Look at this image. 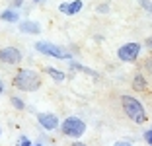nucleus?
<instances>
[{
    "mask_svg": "<svg viewBox=\"0 0 152 146\" xmlns=\"http://www.w3.org/2000/svg\"><path fill=\"white\" fill-rule=\"evenodd\" d=\"M12 84L20 92H37L41 88V76L39 72L31 68H20L12 78Z\"/></svg>",
    "mask_w": 152,
    "mask_h": 146,
    "instance_id": "f257e3e1",
    "label": "nucleus"
},
{
    "mask_svg": "<svg viewBox=\"0 0 152 146\" xmlns=\"http://www.w3.org/2000/svg\"><path fill=\"white\" fill-rule=\"evenodd\" d=\"M121 107H123V113H125L133 123L144 125L148 121V115H146V109H144L142 101L137 99L134 96H129V93L121 96Z\"/></svg>",
    "mask_w": 152,
    "mask_h": 146,
    "instance_id": "f03ea898",
    "label": "nucleus"
},
{
    "mask_svg": "<svg viewBox=\"0 0 152 146\" xmlns=\"http://www.w3.org/2000/svg\"><path fill=\"white\" fill-rule=\"evenodd\" d=\"M58 131L64 134V137L68 138H82L86 133V123L80 119V117H76V115H70L66 117L64 121H61V127H58Z\"/></svg>",
    "mask_w": 152,
    "mask_h": 146,
    "instance_id": "7ed1b4c3",
    "label": "nucleus"
},
{
    "mask_svg": "<svg viewBox=\"0 0 152 146\" xmlns=\"http://www.w3.org/2000/svg\"><path fill=\"white\" fill-rule=\"evenodd\" d=\"M33 47H35L37 53L47 55V57H53V58H58V61H70L72 58V53L66 47H63V45H55V43H49V41H37Z\"/></svg>",
    "mask_w": 152,
    "mask_h": 146,
    "instance_id": "20e7f679",
    "label": "nucleus"
},
{
    "mask_svg": "<svg viewBox=\"0 0 152 146\" xmlns=\"http://www.w3.org/2000/svg\"><path fill=\"white\" fill-rule=\"evenodd\" d=\"M140 51H142V45L137 43V41H129V43H123L117 49V58L121 62H134L140 57Z\"/></svg>",
    "mask_w": 152,
    "mask_h": 146,
    "instance_id": "39448f33",
    "label": "nucleus"
},
{
    "mask_svg": "<svg viewBox=\"0 0 152 146\" xmlns=\"http://www.w3.org/2000/svg\"><path fill=\"white\" fill-rule=\"evenodd\" d=\"M37 123L43 131H57L61 127V121L55 113H49V111H43V113H37Z\"/></svg>",
    "mask_w": 152,
    "mask_h": 146,
    "instance_id": "423d86ee",
    "label": "nucleus"
},
{
    "mask_svg": "<svg viewBox=\"0 0 152 146\" xmlns=\"http://www.w3.org/2000/svg\"><path fill=\"white\" fill-rule=\"evenodd\" d=\"M22 51L18 47H2L0 49V62H4V64H20L22 62Z\"/></svg>",
    "mask_w": 152,
    "mask_h": 146,
    "instance_id": "0eeeda50",
    "label": "nucleus"
},
{
    "mask_svg": "<svg viewBox=\"0 0 152 146\" xmlns=\"http://www.w3.org/2000/svg\"><path fill=\"white\" fill-rule=\"evenodd\" d=\"M82 8H84L82 0H68V2H61L58 4V12L64 14V16H76V14H80Z\"/></svg>",
    "mask_w": 152,
    "mask_h": 146,
    "instance_id": "6e6552de",
    "label": "nucleus"
},
{
    "mask_svg": "<svg viewBox=\"0 0 152 146\" xmlns=\"http://www.w3.org/2000/svg\"><path fill=\"white\" fill-rule=\"evenodd\" d=\"M18 29L26 35H39L41 33V23L33 22V20H20L18 22Z\"/></svg>",
    "mask_w": 152,
    "mask_h": 146,
    "instance_id": "1a4fd4ad",
    "label": "nucleus"
},
{
    "mask_svg": "<svg viewBox=\"0 0 152 146\" xmlns=\"http://www.w3.org/2000/svg\"><path fill=\"white\" fill-rule=\"evenodd\" d=\"M0 20L2 22H6V23H18L20 20H22V16H20V10H16V8H4L2 12H0Z\"/></svg>",
    "mask_w": 152,
    "mask_h": 146,
    "instance_id": "9d476101",
    "label": "nucleus"
},
{
    "mask_svg": "<svg viewBox=\"0 0 152 146\" xmlns=\"http://www.w3.org/2000/svg\"><path fill=\"white\" fill-rule=\"evenodd\" d=\"M68 68H70L72 72H82V74H88V76H92V78H96V80L99 78V72H96V70H92V68L84 66V64H80V62H76L74 58H70V61H68Z\"/></svg>",
    "mask_w": 152,
    "mask_h": 146,
    "instance_id": "9b49d317",
    "label": "nucleus"
},
{
    "mask_svg": "<svg viewBox=\"0 0 152 146\" xmlns=\"http://www.w3.org/2000/svg\"><path fill=\"white\" fill-rule=\"evenodd\" d=\"M45 74L49 76L51 80H55V82H64V80L68 78L63 70H58V68H55V66H47L45 68Z\"/></svg>",
    "mask_w": 152,
    "mask_h": 146,
    "instance_id": "f8f14e48",
    "label": "nucleus"
},
{
    "mask_svg": "<svg viewBox=\"0 0 152 146\" xmlns=\"http://www.w3.org/2000/svg\"><path fill=\"white\" fill-rule=\"evenodd\" d=\"M148 88V80L144 74H134L133 76V90H137V92H144V90Z\"/></svg>",
    "mask_w": 152,
    "mask_h": 146,
    "instance_id": "ddd939ff",
    "label": "nucleus"
},
{
    "mask_svg": "<svg viewBox=\"0 0 152 146\" xmlns=\"http://www.w3.org/2000/svg\"><path fill=\"white\" fill-rule=\"evenodd\" d=\"M10 103H12L14 109H18V111H23V109H26V101H23V99H20L18 96H12V97H10Z\"/></svg>",
    "mask_w": 152,
    "mask_h": 146,
    "instance_id": "4468645a",
    "label": "nucleus"
},
{
    "mask_svg": "<svg viewBox=\"0 0 152 146\" xmlns=\"http://www.w3.org/2000/svg\"><path fill=\"white\" fill-rule=\"evenodd\" d=\"M139 6L146 14H150V16H152V0H139Z\"/></svg>",
    "mask_w": 152,
    "mask_h": 146,
    "instance_id": "2eb2a0df",
    "label": "nucleus"
},
{
    "mask_svg": "<svg viewBox=\"0 0 152 146\" xmlns=\"http://www.w3.org/2000/svg\"><path fill=\"white\" fill-rule=\"evenodd\" d=\"M31 144H33V142L29 140L27 137H20V138H18V142H16V146H31Z\"/></svg>",
    "mask_w": 152,
    "mask_h": 146,
    "instance_id": "dca6fc26",
    "label": "nucleus"
},
{
    "mask_svg": "<svg viewBox=\"0 0 152 146\" xmlns=\"http://www.w3.org/2000/svg\"><path fill=\"white\" fill-rule=\"evenodd\" d=\"M142 137H144V142H146L148 146H152V128H146Z\"/></svg>",
    "mask_w": 152,
    "mask_h": 146,
    "instance_id": "f3484780",
    "label": "nucleus"
},
{
    "mask_svg": "<svg viewBox=\"0 0 152 146\" xmlns=\"http://www.w3.org/2000/svg\"><path fill=\"white\" fill-rule=\"evenodd\" d=\"M144 70L148 72V76H152V57H148L144 61Z\"/></svg>",
    "mask_w": 152,
    "mask_h": 146,
    "instance_id": "a211bd4d",
    "label": "nucleus"
},
{
    "mask_svg": "<svg viewBox=\"0 0 152 146\" xmlns=\"http://www.w3.org/2000/svg\"><path fill=\"white\" fill-rule=\"evenodd\" d=\"M96 10H98V14H107L109 12V4H99Z\"/></svg>",
    "mask_w": 152,
    "mask_h": 146,
    "instance_id": "6ab92c4d",
    "label": "nucleus"
},
{
    "mask_svg": "<svg viewBox=\"0 0 152 146\" xmlns=\"http://www.w3.org/2000/svg\"><path fill=\"white\" fill-rule=\"evenodd\" d=\"M23 6V0H12V8H16V10H20Z\"/></svg>",
    "mask_w": 152,
    "mask_h": 146,
    "instance_id": "aec40b11",
    "label": "nucleus"
},
{
    "mask_svg": "<svg viewBox=\"0 0 152 146\" xmlns=\"http://www.w3.org/2000/svg\"><path fill=\"white\" fill-rule=\"evenodd\" d=\"M113 146H133V144H131L129 140H117V142H115Z\"/></svg>",
    "mask_w": 152,
    "mask_h": 146,
    "instance_id": "412c9836",
    "label": "nucleus"
},
{
    "mask_svg": "<svg viewBox=\"0 0 152 146\" xmlns=\"http://www.w3.org/2000/svg\"><path fill=\"white\" fill-rule=\"evenodd\" d=\"M144 47H148V49H152V35H148L146 39H144Z\"/></svg>",
    "mask_w": 152,
    "mask_h": 146,
    "instance_id": "4be33fe9",
    "label": "nucleus"
},
{
    "mask_svg": "<svg viewBox=\"0 0 152 146\" xmlns=\"http://www.w3.org/2000/svg\"><path fill=\"white\" fill-rule=\"evenodd\" d=\"M70 146H86V144H84V142H80V140H78V138H76V140H74V142H72V144H70Z\"/></svg>",
    "mask_w": 152,
    "mask_h": 146,
    "instance_id": "5701e85b",
    "label": "nucleus"
},
{
    "mask_svg": "<svg viewBox=\"0 0 152 146\" xmlns=\"http://www.w3.org/2000/svg\"><path fill=\"white\" fill-rule=\"evenodd\" d=\"M4 88H6V86H4V82H2V80H0V96H2V93H4Z\"/></svg>",
    "mask_w": 152,
    "mask_h": 146,
    "instance_id": "b1692460",
    "label": "nucleus"
},
{
    "mask_svg": "<svg viewBox=\"0 0 152 146\" xmlns=\"http://www.w3.org/2000/svg\"><path fill=\"white\" fill-rule=\"evenodd\" d=\"M31 146H43V144H41V142H37V144H31Z\"/></svg>",
    "mask_w": 152,
    "mask_h": 146,
    "instance_id": "393cba45",
    "label": "nucleus"
},
{
    "mask_svg": "<svg viewBox=\"0 0 152 146\" xmlns=\"http://www.w3.org/2000/svg\"><path fill=\"white\" fill-rule=\"evenodd\" d=\"M33 2H43V0H33Z\"/></svg>",
    "mask_w": 152,
    "mask_h": 146,
    "instance_id": "a878e982",
    "label": "nucleus"
},
{
    "mask_svg": "<svg viewBox=\"0 0 152 146\" xmlns=\"http://www.w3.org/2000/svg\"><path fill=\"white\" fill-rule=\"evenodd\" d=\"M0 137H2V127H0Z\"/></svg>",
    "mask_w": 152,
    "mask_h": 146,
    "instance_id": "bb28decb",
    "label": "nucleus"
},
{
    "mask_svg": "<svg viewBox=\"0 0 152 146\" xmlns=\"http://www.w3.org/2000/svg\"><path fill=\"white\" fill-rule=\"evenodd\" d=\"M0 49H2V45H0Z\"/></svg>",
    "mask_w": 152,
    "mask_h": 146,
    "instance_id": "cd10ccee",
    "label": "nucleus"
}]
</instances>
